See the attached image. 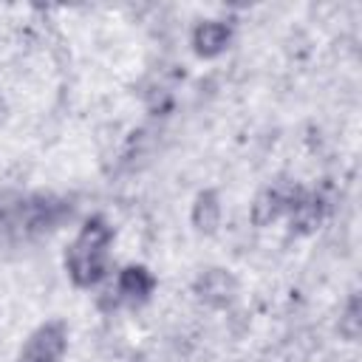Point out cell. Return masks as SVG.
Returning a JSON list of instances; mask_svg holds the SVG:
<instances>
[{"mask_svg":"<svg viewBox=\"0 0 362 362\" xmlns=\"http://www.w3.org/2000/svg\"><path fill=\"white\" fill-rule=\"evenodd\" d=\"M68 348V328L59 320L40 325L23 345L17 362H59Z\"/></svg>","mask_w":362,"mask_h":362,"instance_id":"cell-1","label":"cell"},{"mask_svg":"<svg viewBox=\"0 0 362 362\" xmlns=\"http://www.w3.org/2000/svg\"><path fill=\"white\" fill-rule=\"evenodd\" d=\"M65 269L76 286L90 288L107 274V249H88V246L71 243L65 255Z\"/></svg>","mask_w":362,"mask_h":362,"instance_id":"cell-2","label":"cell"},{"mask_svg":"<svg viewBox=\"0 0 362 362\" xmlns=\"http://www.w3.org/2000/svg\"><path fill=\"white\" fill-rule=\"evenodd\" d=\"M192 291H195L198 300L206 303L209 308H226V305L235 300V294H238V280H235L226 269H206V272L195 280Z\"/></svg>","mask_w":362,"mask_h":362,"instance_id":"cell-3","label":"cell"},{"mask_svg":"<svg viewBox=\"0 0 362 362\" xmlns=\"http://www.w3.org/2000/svg\"><path fill=\"white\" fill-rule=\"evenodd\" d=\"M232 40V28L223 20H204L192 28V48L198 57H218L226 51Z\"/></svg>","mask_w":362,"mask_h":362,"instance_id":"cell-4","label":"cell"},{"mask_svg":"<svg viewBox=\"0 0 362 362\" xmlns=\"http://www.w3.org/2000/svg\"><path fill=\"white\" fill-rule=\"evenodd\" d=\"M156 288V277L144 269V266H127L119 272V280H116V294L119 300H127V303H144Z\"/></svg>","mask_w":362,"mask_h":362,"instance_id":"cell-5","label":"cell"},{"mask_svg":"<svg viewBox=\"0 0 362 362\" xmlns=\"http://www.w3.org/2000/svg\"><path fill=\"white\" fill-rule=\"evenodd\" d=\"M322 215H325V204L320 195H303L291 209H288V223L294 232L300 235H311L317 232V226L322 223Z\"/></svg>","mask_w":362,"mask_h":362,"instance_id":"cell-6","label":"cell"},{"mask_svg":"<svg viewBox=\"0 0 362 362\" xmlns=\"http://www.w3.org/2000/svg\"><path fill=\"white\" fill-rule=\"evenodd\" d=\"M221 198L215 189H204L195 195V204H192V226L204 235H212L218 226H221Z\"/></svg>","mask_w":362,"mask_h":362,"instance_id":"cell-7","label":"cell"},{"mask_svg":"<svg viewBox=\"0 0 362 362\" xmlns=\"http://www.w3.org/2000/svg\"><path fill=\"white\" fill-rule=\"evenodd\" d=\"M283 212H286V204H283V198H280V192H277L274 187L260 189V192L255 195L252 206H249V218H252L255 226H269V223H274Z\"/></svg>","mask_w":362,"mask_h":362,"instance_id":"cell-8","label":"cell"},{"mask_svg":"<svg viewBox=\"0 0 362 362\" xmlns=\"http://www.w3.org/2000/svg\"><path fill=\"white\" fill-rule=\"evenodd\" d=\"M339 334L345 339H356L362 334V314H359V300L351 297V303L345 305L342 317H339Z\"/></svg>","mask_w":362,"mask_h":362,"instance_id":"cell-9","label":"cell"},{"mask_svg":"<svg viewBox=\"0 0 362 362\" xmlns=\"http://www.w3.org/2000/svg\"><path fill=\"white\" fill-rule=\"evenodd\" d=\"M0 116H3V102H0Z\"/></svg>","mask_w":362,"mask_h":362,"instance_id":"cell-10","label":"cell"}]
</instances>
